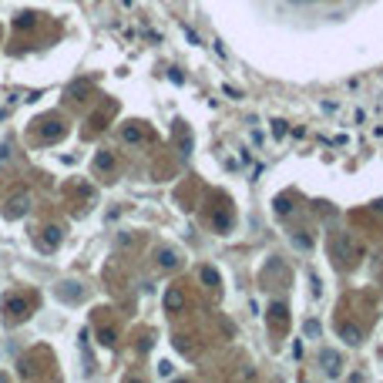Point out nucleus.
<instances>
[{"mask_svg":"<svg viewBox=\"0 0 383 383\" xmlns=\"http://www.w3.org/2000/svg\"><path fill=\"white\" fill-rule=\"evenodd\" d=\"M329 249H333V255L336 259H343V262H356V259H363V246L353 239L350 232H336L333 242H329Z\"/></svg>","mask_w":383,"mask_h":383,"instance_id":"f257e3e1","label":"nucleus"},{"mask_svg":"<svg viewBox=\"0 0 383 383\" xmlns=\"http://www.w3.org/2000/svg\"><path fill=\"white\" fill-rule=\"evenodd\" d=\"M27 212H31V195H27V192L14 195V199L7 202V208H4V216H7V219H24Z\"/></svg>","mask_w":383,"mask_h":383,"instance_id":"f03ea898","label":"nucleus"},{"mask_svg":"<svg viewBox=\"0 0 383 383\" xmlns=\"http://www.w3.org/2000/svg\"><path fill=\"white\" fill-rule=\"evenodd\" d=\"M319 363H323V373H326V376H336V373H340V367H343L340 353H333V350H323V353H319Z\"/></svg>","mask_w":383,"mask_h":383,"instance_id":"7ed1b4c3","label":"nucleus"},{"mask_svg":"<svg viewBox=\"0 0 383 383\" xmlns=\"http://www.w3.org/2000/svg\"><path fill=\"white\" fill-rule=\"evenodd\" d=\"M340 336H343V340H346L350 346H356L360 340H363V333H360V329L353 326V323H340Z\"/></svg>","mask_w":383,"mask_h":383,"instance_id":"20e7f679","label":"nucleus"},{"mask_svg":"<svg viewBox=\"0 0 383 383\" xmlns=\"http://www.w3.org/2000/svg\"><path fill=\"white\" fill-rule=\"evenodd\" d=\"M158 262L165 266V269H175V266L182 262V259H178V252H175V249H161V252H158Z\"/></svg>","mask_w":383,"mask_h":383,"instance_id":"39448f33","label":"nucleus"},{"mask_svg":"<svg viewBox=\"0 0 383 383\" xmlns=\"http://www.w3.org/2000/svg\"><path fill=\"white\" fill-rule=\"evenodd\" d=\"M57 246H61V229L51 225V229H44V249H57Z\"/></svg>","mask_w":383,"mask_h":383,"instance_id":"423d86ee","label":"nucleus"},{"mask_svg":"<svg viewBox=\"0 0 383 383\" xmlns=\"http://www.w3.org/2000/svg\"><path fill=\"white\" fill-rule=\"evenodd\" d=\"M114 165V155L111 152H98L94 155V168H101V172H108V168Z\"/></svg>","mask_w":383,"mask_h":383,"instance_id":"0eeeda50","label":"nucleus"},{"mask_svg":"<svg viewBox=\"0 0 383 383\" xmlns=\"http://www.w3.org/2000/svg\"><path fill=\"white\" fill-rule=\"evenodd\" d=\"M182 303H185V299H182L178 289H168V293H165V306H168V309H182Z\"/></svg>","mask_w":383,"mask_h":383,"instance_id":"6e6552de","label":"nucleus"},{"mask_svg":"<svg viewBox=\"0 0 383 383\" xmlns=\"http://www.w3.org/2000/svg\"><path fill=\"white\" fill-rule=\"evenodd\" d=\"M199 276H202V279H205V282H208V286H212V289H216L219 282H222V279H219V272L212 269V266H202V269H199Z\"/></svg>","mask_w":383,"mask_h":383,"instance_id":"1a4fd4ad","label":"nucleus"},{"mask_svg":"<svg viewBox=\"0 0 383 383\" xmlns=\"http://www.w3.org/2000/svg\"><path fill=\"white\" fill-rule=\"evenodd\" d=\"M24 309H27L24 299H10V303H7V313H10V316H17V319L24 316Z\"/></svg>","mask_w":383,"mask_h":383,"instance_id":"9d476101","label":"nucleus"},{"mask_svg":"<svg viewBox=\"0 0 383 383\" xmlns=\"http://www.w3.org/2000/svg\"><path fill=\"white\" fill-rule=\"evenodd\" d=\"M276 216H293V202L279 195V199H276Z\"/></svg>","mask_w":383,"mask_h":383,"instance_id":"9b49d317","label":"nucleus"},{"mask_svg":"<svg viewBox=\"0 0 383 383\" xmlns=\"http://www.w3.org/2000/svg\"><path fill=\"white\" fill-rule=\"evenodd\" d=\"M34 24H37V17H34V14H20L14 20V27H20V31H27V27H34Z\"/></svg>","mask_w":383,"mask_h":383,"instance_id":"f8f14e48","label":"nucleus"},{"mask_svg":"<svg viewBox=\"0 0 383 383\" xmlns=\"http://www.w3.org/2000/svg\"><path fill=\"white\" fill-rule=\"evenodd\" d=\"M286 131H289V125H286V121H272V135H276V138H282Z\"/></svg>","mask_w":383,"mask_h":383,"instance_id":"ddd939ff","label":"nucleus"},{"mask_svg":"<svg viewBox=\"0 0 383 383\" xmlns=\"http://www.w3.org/2000/svg\"><path fill=\"white\" fill-rule=\"evenodd\" d=\"M141 131H138V128H125V141H141Z\"/></svg>","mask_w":383,"mask_h":383,"instance_id":"4468645a","label":"nucleus"},{"mask_svg":"<svg viewBox=\"0 0 383 383\" xmlns=\"http://www.w3.org/2000/svg\"><path fill=\"white\" fill-rule=\"evenodd\" d=\"M293 242H296L299 249H309V246H313V239H306V235H293Z\"/></svg>","mask_w":383,"mask_h":383,"instance_id":"2eb2a0df","label":"nucleus"},{"mask_svg":"<svg viewBox=\"0 0 383 383\" xmlns=\"http://www.w3.org/2000/svg\"><path fill=\"white\" fill-rule=\"evenodd\" d=\"M101 343L104 346H114V333H111V329H104V333H101Z\"/></svg>","mask_w":383,"mask_h":383,"instance_id":"dca6fc26","label":"nucleus"}]
</instances>
